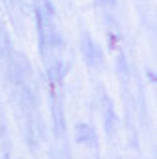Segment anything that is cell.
<instances>
[{"label":"cell","instance_id":"3","mask_svg":"<svg viewBox=\"0 0 157 159\" xmlns=\"http://www.w3.org/2000/svg\"><path fill=\"white\" fill-rule=\"evenodd\" d=\"M35 18H37V33H39V45L41 49H45L47 45V21H45V14H43V8L37 4L35 6Z\"/></svg>","mask_w":157,"mask_h":159},{"label":"cell","instance_id":"4","mask_svg":"<svg viewBox=\"0 0 157 159\" xmlns=\"http://www.w3.org/2000/svg\"><path fill=\"white\" fill-rule=\"evenodd\" d=\"M76 138H78L80 144H93L95 138H93V130L87 124H78L76 126Z\"/></svg>","mask_w":157,"mask_h":159},{"label":"cell","instance_id":"6","mask_svg":"<svg viewBox=\"0 0 157 159\" xmlns=\"http://www.w3.org/2000/svg\"><path fill=\"white\" fill-rule=\"evenodd\" d=\"M117 68L120 74H126L128 72V62H126V56L120 52V54H117Z\"/></svg>","mask_w":157,"mask_h":159},{"label":"cell","instance_id":"2","mask_svg":"<svg viewBox=\"0 0 157 159\" xmlns=\"http://www.w3.org/2000/svg\"><path fill=\"white\" fill-rule=\"evenodd\" d=\"M52 118H54V124H56V132L62 134L64 132V115H62V101L60 97L52 91Z\"/></svg>","mask_w":157,"mask_h":159},{"label":"cell","instance_id":"5","mask_svg":"<svg viewBox=\"0 0 157 159\" xmlns=\"http://www.w3.org/2000/svg\"><path fill=\"white\" fill-rule=\"evenodd\" d=\"M10 39H8V33L6 29L0 25V56H6V54H10Z\"/></svg>","mask_w":157,"mask_h":159},{"label":"cell","instance_id":"7","mask_svg":"<svg viewBox=\"0 0 157 159\" xmlns=\"http://www.w3.org/2000/svg\"><path fill=\"white\" fill-rule=\"evenodd\" d=\"M103 4H107V6H114L117 4V0H101Z\"/></svg>","mask_w":157,"mask_h":159},{"label":"cell","instance_id":"1","mask_svg":"<svg viewBox=\"0 0 157 159\" xmlns=\"http://www.w3.org/2000/svg\"><path fill=\"white\" fill-rule=\"evenodd\" d=\"M82 54H84V60L91 68H97V66H101L103 64V54H101V51H99L97 43L93 41L87 33H84L82 35Z\"/></svg>","mask_w":157,"mask_h":159}]
</instances>
